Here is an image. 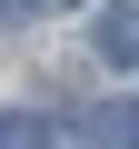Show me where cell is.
<instances>
[{
    "label": "cell",
    "instance_id": "cell-2",
    "mask_svg": "<svg viewBox=\"0 0 139 149\" xmlns=\"http://www.w3.org/2000/svg\"><path fill=\"white\" fill-rule=\"evenodd\" d=\"M90 149H139V109H129V100L90 109Z\"/></svg>",
    "mask_w": 139,
    "mask_h": 149
},
{
    "label": "cell",
    "instance_id": "cell-4",
    "mask_svg": "<svg viewBox=\"0 0 139 149\" xmlns=\"http://www.w3.org/2000/svg\"><path fill=\"white\" fill-rule=\"evenodd\" d=\"M30 10H70V0H30Z\"/></svg>",
    "mask_w": 139,
    "mask_h": 149
},
{
    "label": "cell",
    "instance_id": "cell-3",
    "mask_svg": "<svg viewBox=\"0 0 139 149\" xmlns=\"http://www.w3.org/2000/svg\"><path fill=\"white\" fill-rule=\"evenodd\" d=\"M0 149H50V119L40 109H0Z\"/></svg>",
    "mask_w": 139,
    "mask_h": 149
},
{
    "label": "cell",
    "instance_id": "cell-1",
    "mask_svg": "<svg viewBox=\"0 0 139 149\" xmlns=\"http://www.w3.org/2000/svg\"><path fill=\"white\" fill-rule=\"evenodd\" d=\"M99 60L109 70H139V0H109L99 10Z\"/></svg>",
    "mask_w": 139,
    "mask_h": 149
}]
</instances>
